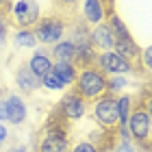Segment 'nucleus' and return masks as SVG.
Returning <instances> with one entry per match:
<instances>
[{"label":"nucleus","instance_id":"c85d7f7f","mask_svg":"<svg viewBox=\"0 0 152 152\" xmlns=\"http://www.w3.org/2000/svg\"><path fill=\"white\" fill-rule=\"evenodd\" d=\"M113 152H137V150L130 146V143H120V146H117Z\"/></svg>","mask_w":152,"mask_h":152},{"label":"nucleus","instance_id":"bb28decb","mask_svg":"<svg viewBox=\"0 0 152 152\" xmlns=\"http://www.w3.org/2000/svg\"><path fill=\"white\" fill-rule=\"evenodd\" d=\"M11 9H13V2H11V0H0V15H2V18L9 20Z\"/></svg>","mask_w":152,"mask_h":152},{"label":"nucleus","instance_id":"dca6fc26","mask_svg":"<svg viewBox=\"0 0 152 152\" xmlns=\"http://www.w3.org/2000/svg\"><path fill=\"white\" fill-rule=\"evenodd\" d=\"M52 74L57 76V78L63 83V85H74L76 83V76H78V67L74 63H52Z\"/></svg>","mask_w":152,"mask_h":152},{"label":"nucleus","instance_id":"7ed1b4c3","mask_svg":"<svg viewBox=\"0 0 152 152\" xmlns=\"http://www.w3.org/2000/svg\"><path fill=\"white\" fill-rule=\"evenodd\" d=\"M70 28V20L63 13H50V15L39 18V22L33 26V33H35V39L39 44H59L63 35Z\"/></svg>","mask_w":152,"mask_h":152},{"label":"nucleus","instance_id":"f257e3e1","mask_svg":"<svg viewBox=\"0 0 152 152\" xmlns=\"http://www.w3.org/2000/svg\"><path fill=\"white\" fill-rule=\"evenodd\" d=\"M70 120L54 107L35 139V152H70Z\"/></svg>","mask_w":152,"mask_h":152},{"label":"nucleus","instance_id":"72a5a7b5","mask_svg":"<svg viewBox=\"0 0 152 152\" xmlns=\"http://www.w3.org/2000/svg\"><path fill=\"white\" fill-rule=\"evenodd\" d=\"M2 96H4V85L0 83V100H2Z\"/></svg>","mask_w":152,"mask_h":152},{"label":"nucleus","instance_id":"b1692460","mask_svg":"<svg viewBox=\"0 0 152 152\" xmlns=\"http://www.w3.org/2000/svg\"><path fill=\"white\" fill-rule=\"evenodd\" d=\"M139 63H141L143 70L152 72V46H148V48H143V50H141V59H139Z\"/></svg>","mask_w":152,"mask_h":152},{"label":"nucleus","instance_id":"c756f323","mask_svg":"<svg viewBox=\"0 0 152 152\" xmlns=\"http://www.w3.org/2000/svg\"><path fill=\"white\" fill-rule=\"evenodd\" d=\"M102 4H104V9H107V15H111V13H115L113 11V0H100Z\"/></svg>","mask_w":152,"mask_h":152},{"label":"nucleus","instance_id":"f03ea898","mask_svg":"<svg viewBox=\"0 0 152 152\" xmlns=\"http://www.w3.org/2000/svg\"><path fill=\"white\" fill-rule=\"evenodd\" d=\"M74 91L85 102H96L104 94H109V76L98 65L80 67L74 83Z\"/></svg>","mask_w":152,"mask_h":152},{"label":"nucleus","instance_id":"0eeeda50","mask_svg":"<svg viewBox=\"0 0 152 152\" xmlns=\"http://www.w3.org/2000/svg\"><path fill=\"white\" fill-rule=\"evenodd\" d=\"M96 65H98L107 76H124V74L135 72V65L128 63L126 59H122L120 54L113 52V50H107V52L98 54V61H96Z\"/></svg>","mask_w":152,"mask_h":152},{"label":"nucleus","instance_id":"7c9ffc66","mask_svg":"<svg viewBox=\"0 0 152 152\" xmlns=\"http://www.w3.org/2000/svg\"><path fill=\"white\" fill-rule=\"evenodd\" d=\"M139 152H152V139L146 141V143H141V146H139Z\"/></svg>","mask_w":152,"mask_h":152},{"label":"nucleus","instance_id":"a878e982","mask_svg":"<svg viewBox=\"0 0 152 152\" xmlns=\"http://www.w3.org/2000/svg\"><path fill=\"white\" fill-rule=\"evenodd\" d=\"M9 26H11V24H9V20L0 15V48L7 44V31H9Z\"/></svg>","mask_w":152,"mask_h":152},{"label":"nucleus","instance_id":"412c9836","mask_svg":"<svg viewBox=\"0 0 152 152\" xmlns=\"http://www.w3.org/2000/svg\"><path fill=\"white\" fill-rule=\"evenodd\" d=\"M137 102H139V104H141V107L148 111V115L152 117V87H150V85H148V87H146V89H143V91L139 94Z\"/></svg>","mask_w":152,"mask_h":152},{"label":"nucleus","instance_id":"4468645a","mask_svg":"<svg viewBox=\"0 0 152 152\" xmlns=\"http://www.w3.org/2000/svg\"><path fill=\"white\" fill-rule=\"evenodd\" d=\"M52 57H54V63L57 61H61V63H76V54H78V50H76V46L72 44L70 39H61L59 44L52 46Z\"/></svg>","mask_w":152,"mask_h":152},{"label":"nucleus","instance_id":"473e14b6","mask_svg":"<svg viewBox=\"0 0 152 152\" xmlns=\"http://www.w3.org/2000/svg\"><path fill=\"white\" fill-rule=\"evenodd\" d=\"M7 135H9V133H7V128L0 124V141H2V143H4V139H7Z\"/></svg>","mask_w":152,"mask_h":152},{"label":"nucleus","instance_id":"f3484780","mask_svg":"<svg viewBox=\"0 0 152 152\" xmlns=\"http://www.w3.org/2000/svg\"><path fill=\"white\" fill-rule=\"evenodd\" d=\"M107 26L111 28L113 37H130L128 26L122 22V18L117 15V13H111V15H107Z\"/></svg>","mask_w":152,"mask_h":152},{"label":"nucleus","instance_id":"f8f14e48","mask_svg":"<svg viewBox=\"0 0 152 152\" xmlns=\"http://www.w3.org/2000/svg\"><path fill=\"white\" fill-rule=\"evenodd\" d=\"M107 20V9L100 0H85L83 2V22L98 26Z\"/></svg>","mask_w":152,"mask_h":152},{"label":"nucleus","instance_id":"2f4dec72","mask_svg":"<svg viewBox=\"0 0 152 152\" xmlns=\"http://www.w3.org/2000/svg\"><path fill=\"white\" fill-rule=\"evenodd\" d=\"M9 152H26V146H24V143H20V146H11Z\"/></svg>","mask_w":152,"mask_h":152},{"label":"nucleus","instance_id":"9b49d317","mask_svg":"<svg viewBox=\"0 0 152 152\" xmlns=\"http://www.w3.org/2000/svg\"><path fill=\"white\" fill-rule=\"evenodd\" d=\"M15 85H18V89L22 94H35L37 89L41 87V78H37L35 74L31 72V67H28V63H22L15 70Z\"/></svg>","mask_w":152,"mask_h":152},{"label":"nucleus","instance_id":"cd10ccee","mask_svg":"<svg viewBox=\"0 0 152 152\" xmlns=\"http://www.w3.org/2000/svg\"><path fill=\"white\" fill-rule=\"evenodd\" d=\"M9 120V113H7V102L0 100V122H7Z\"/></svg>","mask_w":152,"mask_h":152},{"label":"nucleus","instance_id":"a211bd4d","mask_svg":"<svg viewBox=\"0 0 152 152\" xmlns=\"http://www.w3.org/2000/svg\"><path fill=\"white\" fill-rule=\"evenodd\" d=\"M13 41H15L18 48H35V46H37V39H35L33 28H18Z\"/></svg>","mask_w":152,"mask_h":152},{"label":"nucleus","instance_id":"39448f33","mask_svg":"<svg viewBox=\"0 0 152 152\" xmlns=\"http://www.w3.org/2000/svg\"><path fill=\"white\" fill-rule=\"evenodd\" d=\"M94 120L100 124V128L115 130L120 126V117H117V98L113 94H104L102 98L94 102Z\"/></svg>","mask_w":152,"mask_h":152},{"label":"nucleus","instance_id":"6e6552de","mask_svg":"<svg viewBox=\"0 0 152 152\" xmlns=\"http://www.w3.org/2000/svg\"><path fill=\"white\" fill-rule=\"evenodd\" d=\"M57 107H59V111L65 115V120H70V122L80 120V117H85V113H87V102L83 100L74 89L67 91L63 98L57 102Z\"/></svg>","mask_w":152,"mask_h":152},{"label":"nucleus","instance_id":"20e7f679","mask_svg":"<svg viewBox=\"0 0 152 152\" xmlns=\"http://www.w3.org/2000/svg\"><path fill=\"white\" fill-rule=\"evenodd\" d=\"M126 128L130 133V141H135L137 146H141V143L152 139V117L148 115V111L139 104V102H137L133 107V111H130Z\"/></svg>","mask_w":152,"mask_h":152},{"label":"nucleus","instance_id":"ddd939ff","mask_svg":"<svg viewBox=\"0 0 152 152\" xmlns=\"http://www.w3.org/2000/svg\"><path fill=\"white\" fill-rule=\"evenodd\" d=\"M4 102H7V113H9V122H11V124H15V126L24 124V120H26V104H24V100L20 98L18 94H9Z\"/></svg>","mask_w":152,"mask_h":152},{"label":"nucleus","instance_id":"423d86ee","mask_svg":"<svg viewBox=\"0 0 152 152\" xmlns=\"http://www.w3.org/2000/svg\"><path fill=\"white\" fill-rule=\"evenodd\" d=\"M41 18L39 2L35 0H18L11 9L9 24H13L15 28H33Z\"/></svg>","mask_w":152,"mask_h":152},{"label":"nucleus","instance_id":"2eb2a0df","mask_svg":"<svg viewBox=\"0 0 152 152\" xmlns=\"http://www.w3.org/2000/svg\"><path fill=\"white\" fill-rule=\"evenodd\" d=\"M31 67V72L37 76V78H41V76H46L48 72H52V59L50 54L44 52V50H37L35 54L31 57V61H26Z\"/></svg>","mask_w":152,"mask_h":152},{"label":"nucleus","instance_id":"aec40b11","mask_svg":"<svg viewBox=\"0 0 152 152\" xmlns=\"http://www.w3.org/2000/svg\"><path fill=\"white\" fill-rule=\"evenodd\" d=\"M41 85H44L46 89H52V91H59V89H63L65 85L61 83L57 76H54L52 72H48L46 76H41Z\"/></svg>","mask_w":152,"mask_h":152},{"label":"nucleus","instance_id":"393cba45","mask_svg":"<svg viewBox=\"0 0 152 152\" xmlns=\"http://www.w3.org/2000/svg\"><path fill=\"white\" fill-rule=\"evenodd\" d=\"M70 152H100V150L96 148L91 141H78L70 148Z\"/></svg>","mask_w":152,"mask_h":152},{"label":"nucleus","instance_id":"1a4fd4ad","mask_svg":"<svg viewBox=\"0 0 152 152\" xmlns=\"http://www.w3.org/2000/svg\"><path fill=\"white\" fill-rule=\"evenodd\" d=\"M113 52H117L122 59H126L128 63L135 65V70H141V48L137 46V41L133 37H115L113 41Z\"/></svg>","mask_w":152,"mask_h":152},{"label":"nucleus","instance_id":"9d476101","mask_svg":"<svg viewBox=\"0 0 152 152\" xmlns=\"http://www.w3.org/2000/svg\"><path fill=\"white\" fill-rule=\"evenodd\" d=\"M89 41H91V46H94V50H102V52H107V50H113V33L111 28L107 26V22H102L98 26H91V31H89Z\"/></svg>","mask_w":152,"mask_h":152},{"label":"nucleus","instance_id":"4be33fe9","mask_svg":"<svg viewBox=\"0 0 152 152\" xmlns=\"http://www.w3.org/2000/svg\"><path fill=\"white\" fill-rule=\"evenodd\" d=\"M80 0H54V4H57L59 13H63V15H70V13L76 11V7H78Z\"/></svg>","mask_w":152,"mask_h":152},{"label":"nucleus","instance_id":"5701e85b","mask_svg":"<svg viewBox=\"0 0 152 152\" xmlns=\"http://www.w3.org/2000/svg\"><path fill=\"white\" fill-rule=\"evenodd\" d=\"M124 87H128V78L126 76H111L109 78V94H117Z\"/></svg>","mask_w":152,"mask_h":152},{"label":"nucleus","instance_id":"6ab92c4d","mask_svg":"<svg viewBox=\"0 0 152 152\" xmlns=\"http://www.w3.org/2000/svg\"><path fill=\"white\" fill-rule=\"evenodd\" d=\"M130 111H133V98H130V96H120V98H117V117H120V126H126Z\"/></svg>","mask_w":152,"mask_h":152},{"label":"nucleus","instance_id":"f704fd0d","mask_svg":"<svg viewBox=\"0 0 152 152\" xmlns=\"http://www.w3.org/2000/svg\"><path fill=\"white\" fill-rule=\"evenodd\" d=\"M0 150H2V141H0Z\"/></svg>","mask_w":152,"mask_h":152}]
</instances>
